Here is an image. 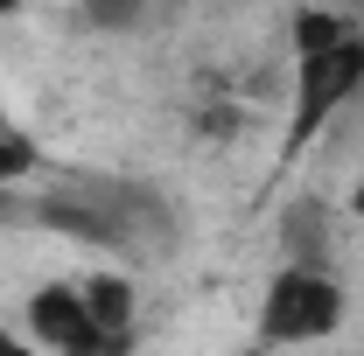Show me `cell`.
Segmentation results:
<instances>
[{
  "label": "cell",
  "mask_w": 364,
  "mask_h": 356,
  "mask_svg": "<svg viewBox=\"0 0 364 356\" xmlns=\"http://www.w3.org/2000/svg\"><path fill=\"white\" fill-rule=\"evenodd\" d=\"M343 328V287L329 272H301L280 266L267 287V308H259V335L273 350H301V343H322Z\"/></svg>",
  "instance_id": "obj_1"
},
{
  "label": "cell",
  "mask_w": 364,
  "mask_h": 356,
  "mask_svg": "<svg viewBox=\"0 0 364 356\" xmlns=\"http://www.w3.org/2000/svg\"><path fill=\"white\" fill-rule=\"evenodd\" d=\"M350 91H364V35L322 49V56H301V70H294V126H287V147H309Z\"/></svg>",
  "instance_id": "obj_2"
},
{
  "label": "cell",
  "mask_w": 364,
  "mask_h": 356,
  "mask_svg": "<svg viewBox=\"0 0 364 356\" xmlns=\"http://www.w3.org/2000/svg\"><path fill=\"white\" fill-rule=\"evenodd\" d=\"M28 328L56 356H127V343H134V335H105L98 328V314L85 308V287H43L28 301Z\"/></svg>",
  "instance_id": "obj_3"
},
{
  "label": "cell",
  "mask_w": 364,
  "mask_h": 356,
  "mask_svg": "<svg viewBox=\"0 0 364 356\" xmlns=\"http://www.w3.org/2000/svg\"><path fill=\"white\" fill-rule=\"evenodd\" d=\"M28 223H43V230H63V238H85V245H127L134 238V223H127V196L119 203H85V196H43Z\"/></svg>",
  "instance_id": "obj_4"
},
{
  "label": "cell",
  "mask_w": 364,
  "mask_h": 356,
  "mask_svg": "<svg viewBox=\"0 0 364 356\" xmlns=\"http://www.w3.org/2000/svg\"><path fill=\"white\" fill-rule=\"evenodd\" d=\"M280 259L301 272L329 266V210H322V196H294L280 210Z\"/></svg>",
  "instance_id": "obj_5"
},
{
  "label": "cell",
  "mask_w": 364,
  "mask_h": 356,
  "mask_svg": "<svg viewBox=\"0 0 364 356\" xmlns=\"http://www.w3.org/2000/svg\"><path fill=\"white\" fill-rule=\"evenodd\" d=\"M85 308L98 314V328H105V335H134L140 294H134V279H127V272H98V279H85Z\"/></svg>",
  "instance_id": "obj_6"
},
{
  "label": "cell",
  "mask_w": 364,
  "mask_h": 356,
  "mask_svg": "<svg viewBox=\"0 0 364 356\" xmlns=\"http://www.w3.org/2000/svg\"><path fill=\"white\" fill-rule=\"evenodd\" d=\"M358 28L343 21V14H329V7H301L294 14V56H322V49H336V43H350Z\"/></svg>",
  "instance_id": "obj_7"
},
{
  "label": "cell",
  "mask_w": 364,
  "mask_h": 356,
  "mask_svg": "<svg viewBox=\"0 0 364 356\" xmlns=\"http://www.w3.org/2000/svg\"><path fill=\"white\" fill-rule=\"evenodd\" d=\"M43 168V147L21 133V126H0V182H21Z\"/></svg>",
  "instance_id": "obj_8"
},
{
  "label": "cell",
  "mask_w": 364,
  "mask_h": 356,
  "mask_svg": "<svg viewBox=\"0 0 364 356\" xmlns=\"http://www.w3.org/2000/svg\"><path fill=\"white\" fill-rule=\"evenodd\" d=\"M140 14H147V0H85V21H91V28H112V35L134 28Z\"/></svg>",
  "instance_id": "obj_9"
},
{
  "label": "cell",
  "mask_w": 364,
  "mask_h": 356,
  "mask_svg": "<svg viewBox=\"0 0 364 356\" xmlns=\"http://www.w3.org/2000/svg\"><path fill=\"white\" fill-rule=\"evenodd\" d=\"M0 356H36V350H28V343H14V335L0 328Z\"/></svg>",
  "instance_id": "obj_10"
},
{
  "label": "cell",
  "mask_w": 364,
  "mask_h": 356,
  "mask_svg": "<svg viewBox=\"0 0 364 356\" xmlns=\"http://www.w3.org/2000/svg\"><path fill=\"white\" fill-rule=\"evenodd\" d=\"M350 217H364V168H358V182H350Z\"/></svg>",
  "instance_id": "obj_11"
},
{
  "label": "cell",
  "mask_w": 364,
  "mask_h": 356,
  "mask_svg": "<svg viewBox=\"0 0 364 356\" xmlns=\"http://www.w3.org/2000/svg\"><path fill=\"white\" fill-rule=\"evenodd\" d=\"M14 7H21V0H0V21H7V14H14Z\"/></svg>",
  "instance_id": "obj_12"
}]
</instances>
